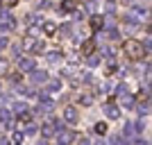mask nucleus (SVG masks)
Wrapping results in <instances>:
<instances>
[{"mask_svg":"<svg viewBox=\"0 0 152 145\" xmlns=\"http://www.w3.org/2000/svg\"><path fill=\"white\" fill-rule=\"evenodd\" d=\"M123 50H125V55L129 59H141L143 55H145V50H143V43H139L136 39H127L125 45H123Z\"/></svg>","mask_w":152,"mask_h":145,"instance_id":"obj_1","label":"nucleus"},{"mask_svg":"<svg viewBox=\"0 0 152 145\" xmlns=\"http://www.w3.org/2000/svg\"><path fill=\"white\" fill-rule=\"evenodd\" d=\"M73 141H75V132H70V129L57 132V145H70Z\"/></svg>","mask_w":152,"mask_h":145,"instance_id":"obj_2","label":"nucleus"},{"mask_svg":"<svg viewBox=\"0 0 152 145\" xmlns=\"http://www.w3.org/2000/svg\"><path fill=\"white\" fill-rule=\"evenodd\" d=\"M104 116H107L109 120H118L121 118V109L116 107L114 102H104Z\"/></svg>","mask_w":152,"mask_h":145,"instance_id":"obj_3","label":"nucleus"},{"mask_svg":"<svg viewBox=\"0 0 152 145\" xmlns=\"http://www.w3.org/2000/svg\"><path fill=\"white\" fill-rule=\"evenodd\" d=\"M23 48H25V50H32V52H41L43 50V43L37 41V39H32V36H27L25 43H23Z\"/></svg>","mask_w":152,"mask_h":145,"instance_id":"obj_4","label":"nucleus"},{"mask_svg":"<svg viewBox=\"0 0 152 145\" xmlns=\"http://www.w3.org/2000/svg\"><path fill=\"white\" fill-rule=\"evenodd\" d=\"M18 68L23 70V73H32V70H37V63H34V59L20 57V59H18Z\"/></svg>","mask_w":152,"mask_h":145,"instance_id":"obj_5","label":"nucleus"},{"mask_svg":"<svg viewBox=\"0 0 152 145\" xmlns=\"http://www.w3.org/2000/svg\"><path fill=\"white\" fill-rule=\"evenodd\" d=\"M32 82H34V84L48 82V73H45V70H32Z\"/></svg>","mask_w":152,"mask_h":145,"instance_id":"obj_6","label":"nucleus"},{"mask_svg":"<svg viewBox=\"0 0 152 145\" xmlns=\"http://www.w3.org/2000/svg\"><path fill=\"white\" fill-rule=\"evenodd\" d=\"M0 125H5V127L12 125V111L9 109H0Z\"/></svg>","mask_w":152,"mask_h":145,"instance_id":"obj_7","label":"nucleus"},{"mask_svg":"<svg viewBox=\"0 0 152 145\" xmlns=\"http://www.w3.org/2000/svg\"><path fill=\"white\" fill-rule=\"evenodd\" d=\"M91 27H93V30H102V27H104V16L93 14V16H91Z\"/></svg>","mask_w":152,"mask_h":145,"instance_id":"obj_8","label":"nucleus"},{"mask_svg":"<svg viewBox=\"0 0 152 145\" xmlns=\"http://www.w3.org/2000/svg\"><path fill=\"white\" fill-rule=\"evenodd\" d=\"M12 109H14V114L18 116V118H20V116H25V114H30V111H27V104H25V102H16Z\"/></svg>","mask_w":152,"mask_h":145,"instance_id":"obj_9","label":"nucleus"},{"mask_svg":"<svg viewBox=\"0 0 152 145\" xmlns=\"http://www.w3.org/2000/svg\"><path fill=\"white\" fill-rule=\"evenodd\" d=\"M134 134H136V127H134V122H127L125 129H123V136H125V141L129 143V138H132Z\"/></svg>","mask_w":152,"mask_h":145,"instance_id":"obj_10","label":"nucleus"},{"mask_svg":"<svg viewBox=\"0 0 152 145\" xmlns=\"http://www.w3.org/2000/svg\"><path fill=\"white\" fill-rule=\"evenodd\" d=\"M121 104H123L125 109H132V107H134V98H132L129 93H123V95H121Z\"/></svg>","mask_w":152,"mask_h":145,"instance_id":"obj_11","label":"nucleus"},{"mask_svg":"<svg viewBox=\"0 0 152 145\" xmlns=\"http://www.w3.org/2000/svg\"><path fill=\"white\" fill-rule=\"evenodd\" d=\"M64 118L68 120V122H77V111L73 107H68L66 111H64Z\"/></svg>","mask_w":152,"mask_h":145,"instance_id":"obj_12","label":"nucleus"},{"mask_svg":"<svg viewBox=\"0 0 152 145\" xmlns=\"http://www.w3.org/2000/svg\"><path fill=\"white\" fill-rule=\"evenodd\" d=\"M48 91H52V93L61 91V79H50V82H48Z\"/></svg>","mask_w":152,"mask_h":145,"instance_id":"obj_13","label":"nucleus"},{"mask_svg":"<svg viewBox=\"0 0 152 145\" xmlns=\"http://www.w3.org/2000/svg\"><path fill=\"white\" fill-rule=\"evenodd\" d=\"M136 111H139L141 116H148V114H150V100L141 102V104H139V109H136Z\"/></svg>","mask_w":152,"mask_h":145,"instance_id":"obj_14","label":"nucleus"},{"mask_svg":"<svg viewBox=\"0 0 152 145\" xmlns=\"http://www.w3.org/2000/svg\"><path fill=\"white\" fill-rule=\"evenodd\" d=\"M41 132H43V136H45V138H50L52 134H55V127H52V122H48V125H43V127H41Z\"/></svg>","mask_w":152,"mask_h":145,"instance_id":"obj_15","label":"nucleus"},{"mask_svg":"<svg viewBox=\"0 0 152 145\" xmlns=\"http://www.w3.org/2000/svg\"><path fill=\"white\" fill-rule=\"evenodd\" d=\"M104 9H107L109 16H114V14H116V2H114V0H107V2H104Z\"/></svg>","mask_w":152,"mask_h":145,"instance_id":"obj_16","label":"nucleus"},{"mask_svg":"<svg viewBox=\"0 0 152 145\" xmlns=\"http://www.w3.org/2000/svg\"><path fill=\"white\" fill-rule=\"evenodd\" d=\"M59 59H61V52H59V50H50V52H48V61H59Z\"/></svg>","mask_w":152,"mask_h":145,"instance_id":"obj_17","label":"nucleus"},{"mask_svg":"<svg viewBox=\"0 0 152 145\" xmlns=\"http://www.w3.org/2000/svg\"><path fill=\"white\" fill-rule=\"evenodd\" d=\"M43 32L45 34H55V32H57V25H55V23H43Z\"/></svg>","mask_w":152,"mask_h":145,"instance_id":"obj_18","label":"nucleus"},{"mask_svg":"<svg viewBox=\"0 0 152 145\" xmlns=\"http://www.w3.org/2000/svg\"><path fill=\"white\" fill-rule=\"evenodd\" d=\"M23 125H25V134H34V132H37V129H39V127L34 125V122H30V120H25Z\"/></svg>","mask_w":152,"mask_h":145,"instance_id":"obj_19","label":"nucleus"},{"mask_svg":"<svg viewBox=\"0 0 152 145\" xmlns=\"http://www.w3.org/2000/svg\"><path fill=\"white\" fill-rule=\"evenodd\" d=\"M61 9H64V12H73V9H75V0H64Z\"/></svg>","mask_w":152,"mask_h":145,"instance_id":"obj_20","label":"nucleus"},{"mask_svg":"<svg viewBox=\"0 0 152 145\" xmlns=\"http://www.w3.org/2000/svg\"><path fill=\"white\" fill-rule=\"evenodd\" d=\"M86 63H89V66H98V63H100V57H98V55H91V57H86Z\"/></svg>","mask_w":152,"mask_h":145,"instance_id":"obj_21","label":"nucleus"},{"mask_svg":"<svg viewBox=\"0 0 152 145\" xmlns=\"http://www.w3.org/2000/svg\"><path fill=\"white\" fill-rule=\"evenodd\" d=\"M95 134H107V125H104V122H98V125H95Z\"/></svg>","mask_w":152,"mask_h":145,"instance_id":"obj_22","label":"nucleus"},{"mask_svg":"<svg viewBox=\"0 0 152 145\" xmlns=\"http://www.w3.org/2000/svg\"><path fill=\"white\" fill-rule=\"evenodd\" d=\"M20 141H23V132H16V134L12 136V143H14V145H20Z\"/></svg>","mask_w":152,"mask_h":145,"instance_id":"obj_23","label":"nucleus"},{"mask_svg":"<svg viewBox=\"0 0 152 145\" xmlns=\"http://www.w3.org/2000/svg\"><path fill=\"white\" fill-rule=\"evenodd\" d=\"M91 52H93V41H86V43H84V55L89 57Z\"/></svg>","mask_w":152,"mask_h":145,"instance_id":"obj_24","label":"nucleus"},{"mask_svg":"<svg viewBox=\"0 0 152 145\" xmlns=\"http://www.w3.org/2000/svg\"><path fill=\"white\" fill-rule=\"evenodd\" d=\"M18 93H20V95H34V91H32V88H27V86H18Z\"/></svg>","mask_w":152,"mask_h":145,"instance_id":"obj_25","label":"nucleus"},{"mask_svg":"<svg viewBox=\"0 0 152 145\" xmlns=\"http://www.w3.org/2000/svg\"><path fill=\"white\" fill-rule=\"evenodd\" d=\"M12 23H0V34H2V32H9V30H12Z\"/></svg>","mask_w":152,"mask_h":145,"instance_id":"obj_26","label":"nucleus"},{"mask_svg":"<svg viewBox=\"0 0 152 145\" xmlns=\"http://www.w3.org/2000/svg\"><path fill=\"white\" fill-rule=\"evenodd\" d=\"M91 100H93L91 95H82V98H80V102H82V104H91Z\"/></svg>","mask_w":152,"mask_h":145,"instance_id":"obj_27","label":"nucleus"},{"mask_svg":"<svg viewBox=\"0 0 152 145\" xmlns=\"http://www.w3.org/2000/svg\"><path fill=\"white\" fill-rule=\"evenodd\" d=\"M111 145H123V138L121 136H111Z\"/></svg>","mask_w":152,"mask_h":145,"instance_id":"obj_28","label":"nucleus"},{"mask_svg":"<svg viewBox=\"0 0 152 145\" xmlns=\"http://www.w3.org/2000/svg\"><path fill=\"white\" fill-rule=\"evenodd\" d=\"M5 70H7V61H5V59H0V73H5Z\"/></svg>","mask_w":152,"mask_h":145,"instance_id":"obj_29","label":"nucleus"},{"mask_svg":"<svg viewBox=\"0 0 152 145\" xmlns=\"http://www.w3.org/2000/svg\"><path fill=\"white\" fill-rule=\"evenodd\" d=\"M2 48H7V39L5 36H0V50H2Z\"/></svg>","mask_w":152,"mask_h":145,"instance_id":"obj_30","label":"nucleus"},{"mask_svg":"<svg viewBox=\"0 0 152 145\" xmlns=\"http://www.w3.org/2000/svg\"><path fill=\"white\" fill-rule=\"evenodd\" d=\"M61 32H64V34H68V32H70V25H68V23H66V25H61Z\"/></svg>","mask_w":152,"mask_h":145,"instance_id":"obj_31","label":"nucleus"},{"mask_svg":"<svg viewBox=\"0 0 152 145\" xmlns=\"http://www.w3.org/2000/svg\"><path fill=\"white\" fill-rule=\"evenodd\" d=\"M80 145H91V141L89 138H82V141H80Z\"/></svg>","mask_w":152,"mask_h":145,"instance_id":"obj_32","label":"nucleus"},{"mask_svg":"<svg viewBox=\"0 0 152 145\" xmlns=\"http://www.w3.org/2000/svg\"><path fill=\"white\" fill-rule=\"evenodd\" d=\"M134 145H150V143H148V141H136Z\"/></svg>","mask_w":152,"mask_h":145,"instance_id":"obj_33","label":"nucleus"},{"mask_svg":"<svg viewBox=\"0 0 152 145\" xmlns=\"http://www.w3.org/2000/svg\"><path fill=\"white\" fill-rule=\"evenodd\" d=\"M0 145H7V138H5V136H0Z\"/></svg>","mask_w":152,"mask_h":145,"instance_id":"obj_34","label":"nucleus"},{"mask_svg":"<svg viewBox=\"0 0 152 145\" xmlns=\"http://www.w3.org/2000/svg\"><path fill=\"white\" fill-rule=\"evenodd\" d=\"M37 145H48V141H45V138H43V141H39V143H37Z\"/></svg>","mask_w":152,"mask_h":145,"instance_id":"obj_35","label":"nucleus"}]
</instances>
